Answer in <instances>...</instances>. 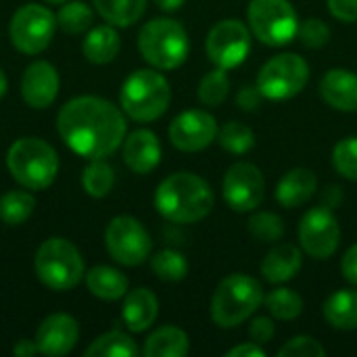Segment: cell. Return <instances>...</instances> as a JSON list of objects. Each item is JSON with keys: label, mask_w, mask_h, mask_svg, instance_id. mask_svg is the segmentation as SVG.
Returning a JSON list of instances; mask_svg holds the SVG:
<instances>
[{"label": "cell", "mask_w": 357, "mask_h": 357, "mask_svg": "<svg viewBox=\"0 0 357 357\" xmlns=\"http://www.w3.org/2000/svg\"><path fill=\"white\" fill-rule=\"evenodd\" d=\"M56 128L65 144L86 159L113 155L128 132L123 113L113 102L98 96H77L69 100L56 117Z\"/></svg>", "instance_id": "obj_1"}, {"label": "cell", "mask_w": 357, "mask_h": 357, "mask_svg": "<svg viewBox=\"0 0 357 357\" xmlns=\"http://www.w3.org/2000/svg\"><path fill=\"white\" fill-rule=\"evenodd\" d=\"M215 197L207 180L190 172L167 176L155 190L157 211L174 224H197L213 209Z\"/></svg>", "instance_id": "obj_2"}, {"label": "cell", "mask_w": 357, "mask_h": 357, "mask_svg": "<svg viewBox=\"0 0 357 357\" xmlns=\"http://www.w3.org/2000/svg\"><path fill=\"white\" fill-rule=\"evenodd\" d=\"M264 303V289L257 278L249 274L226 276L211 299V320L220 328H236L259 310Z\"/></svg>", "instance_id": "obj_3"}, {"label": "cell", "mask_w": 357, "mask_h": 357, "mask_svg": "<svg viewBox=\"0 0 357 357\" xmlns=\"http://www.w3.org/2000/svg\"><path fill=\"white\" fill-rule=\"evenodd\" d=\"M6 167L23 188L44 190L59 174V155L42 138H19L8 149Z\"/></svg>", "instance_id": "obj_4"}, {"label": "cell", "mask_w": 357, "mask_h": 357, "mask_svg": "<svg viewBox=\"0 0 357 357\" xmlns=\"http://www.w3.org/2000/svg\"><path fill=\"white\" fill-rule=\"evenodd\" d=\"M138 50L142 59L161 71L178 69L188 52H190V40L186 29L167 17L153 19L144 23V27L138 33Z\"/></svg>", "instance_id": "obj_5"}, {"label": "cell", "mask_w": 357, "mask_h": 357, "mask_svg": "<svg viewBox=\"0 0 357 357\" xmlns=\"http://www.w3.org/2000/svg\"><path fill=\"white\" fill-rule=\"evenodd\" d=\"M119 100L123 113L134 121H155L172 102L169 82L157 69H138L123 82Z\"/></svg>", "instance_id": "obj_6"}, {"label": "cell", "mask_w": 357, "mask_h": 357, "mask_svg": "<svg viewBox=\"0 0 357 357\" xmlns=\"http://www.w3.org/2000/svg\"><path fill=\"white\" fill-rule=\"evenodd\" d=\"M36 274L50 291H69L84 278V259L73 243L61 236L44 241L36 253Z\"/></svg>", "instance_id": "obj_7"}, {"label": "cell", "mask_w": 357, "mask_h": 357, "mask_svg": "<svg viewBox=\"0 0 357 357\" xmlns=\"http://www.w3.org/2000/svg\"><path fill=\"white\" fill-rule=\"evenodd\" d=\"M247 19L251 33L266 46H287L297 38L299 17L289 0H251Z\"/></svg>", "instance_id": "obj_8"}, {"label": "cell", "mask_w": 357, "mask_h": 357, "mask_svg": "<svg viewBox=\"0 0 357 357\" xmlns=\"http://www.w3.org/2000/svg\"><path fill=\"white\" fill-rule=\"evenodd\" d=\"M310 82V65L297 52H282L266 61L257 73V88L268 100H289Z\"/></svg>", "instance_id": "obj_9"}, {"label": "cell", "mask_w": 357, "mask_h": 357, "mask_svg": "<svg viewBox=\"0 0 357 357\" xmlns=\"http://www.w3.org/2000/svg\"><path fill=\"white\" fill-rule=\"evenodd\" d=\"M251 29L238 19L218 21L205 40V50L209 61L222 69H234L243 65L251 52Z\"/></svg>", "instance_id": "obj_10"}, {"label": "cell", "mask_w": 357, "mask_h": 357, "mask_svg": "<svg viewBox=\"0 0 357 357\" xmlns=\"http://www.w3.org/2000/svg\"><path fill=\"white\" fill-rule=\"evenodd\" d=\"M107 251L111 257L128 268L140 266L151 257V236L146 228L132 215H117L111 220L105 232Z\"/></svg>", "instance_id": "obj_11"}, {"label": "cell", "mask_w": 357, "mask_h": 357, "mask_svg": "<svg viewBox=\"0 0 357 357\" xmlns=\"http://www.w3.org/2000/svg\"><path fill=\"white\" fill-rule=\"evenodd\" d=\"M56 29V17L42 4H25L10 19V42L25 54H38L48 48Z\"/></svg>", "instance_id": "obj_12"}, {"label": "cell", "mask_w": 357, "mask_h": 357, "mask_svg": "<svg viewBox=\"0 0 357 357\" xmlns=\"http://www.w3.org/2000/svg\"><path fill=\"white\" fill-rule=\"evenodd\" d=\"M341 243V226L331 207H312L299 224V245L312 259H331Z\"/></svg>", "instance_id": "obj_13"}, {"label": "cell", "mask_w": 357, "mask_h": 357, "mask_svg": "<svg viewBox=\"0 0 357 357\" xmlns=\"http://www.w3.org/2000/svg\"><path fill=\"white\" fill-rule=\"evenodd\" d=\"M222 195L232 211L236 213L255 211L266 195V180L261 169L245 161L234 163L222 180Z\"/></svg>", "instance_id": "obj_14"}, {"label": "cell", "mask_w": 357, "mask_h": 357, "mask_svg": "<svg viewBox=\"0 0 357 357\" xmlns=\"http://www.w3.org/2000/svg\"><path fill=\"white\" fill-rule=\"evenodd\" d=\"M218 121L211 113L201 109L182 111L169 123V142L184 153H199L215 142Z\"/></svg>", "instance_id": "obj_15"}, {"label": "cell", "mask_w": 357, "mask_h": 357, "mask_svg": "<svg viewBox=\"0 0 357 357\" xmlns=\"http://www.w3.org/2000/svg\"><path fill=\"white\" fill-rule=\"evenodd\" d=\"M79 339V326L69 314H52L48 316L36 335L38 354L48 357L67 356Z\"/></svg>", "instance_id": "obj_16"}, {"label": "cell", "mask_w": 357, "mask_h": 357, "mask_svg": "<svg viewBox=\"0 0 357 357\" xmlns=\"http://www.w3.org/2000/svg\"><path fill=\"white\" fill-rule=\"evenodd\" d=\"M23 100L33 109H46L54 102L59 94V73L46 61L31 63L21 79Z\"/></svg>", "instance_id": "obj_17"}, {"label": "cell", "mask_w": 357, "mask_h": 357, "mask_svg": "<svg viewBox=\"0 0 357 357\" xmlns=\"http://www.w3.org/2000/svg\"><path fill=\"white\" fill-rule=\"evenodd\" d=\"M320 96L328 107L343 113L357 111V73L349 69H331L320 82Z\"/></svg>", "instance_id": "obj_18"}, {"label": "cell", "mask_w": 357, "mask_h": 357, "mask_svg": "<svg viewBox=\"0 0 357 357\" xmlns=\"http://www.w3.org/2000/svg\"><path fill=\"white\" fill-rule=\"evenodd\" d=\"M123 161L134 174H149L161 161L159 138L151 130H136L123 142Z\"/></svg>", "instance_id": "obj_19"}, {"label": "cell", "mask_w": 357, "mask_h": 357, "mask_svg": "<svg viewBox=\"0 0 357 357\" xmlns=\"http://www.w3.org/2000/svg\"><path fill=\"white\" fill-rule=\"evenodd\" d=\"M318 190V178L307 167H295L287 172L276 186V201L284 209L303 207Z\"/></svg>", "instance_id": "obj_20"}, {"label": "cell", "mask_w": 357, "mask_h": 357, "mask_svg": "<svg viewBox=\"0 0 357 357\" xmlns=\"http://www.w3.org/2000/svg\"><path fill=\"white\" fill-rule=\"evenodd\" d=\"M303 268V249L282 243L276 245L261 261V274L272 284H284L293 280Z\"/></svg>", "instance_id": "obj_21"}, {"label": "cell", "mask_w": 357, "mask_h": 357, "mask_svg": "<svg viewBox=\"0 0 357 357\" xmlns=\"http://www.w3.org/2000/svg\"><path fill=\"white\" fill-rule=\"evenodd\" d=\"M121 316H123L126 326L132 333L149 331L159 316V301H157L155 293L149 289H134V291L126 293Z\"/></svg>", "instance_id": "obj_22"}, {"label": "cell", "mask_w": 357, "mask_h": 357, "mask_svg": "<svg viewBox=\"0 0 357 357\" xmlns=\"http://www.w3.org/2000/svg\"><path fill=\"white\" fill-rule=\"evenodd\" d=\"M324 320L337 331L357 328V289H341L333 293L322 305Z\"/></svg>", "instance_id": "obj_23"}, {"label": "cell", "mask_w": 357, "mask_h": 357, "mask_svg": "<svg viewBox=\"0 0 357 357\" xmlns=\"http://www.w3.org/2000/svg\"><path fill=\"white\" fill-rule=\"evenodd\" d=\"M119 48H121L119 33H117L115 27H111V25L92 27L90 33L86 36L84 44H82L84 56H86L90 63H96V65H107V63H111V61L119 54Z\"/></svg>", "instance_id": "obj_24"}, {"label": "cell", "mask_w": 357, "mask_h": 357, "mask_svg": "<svg viewBox=\"0 0 357 357\" xmlns=\"http://www.w3.org/2000/svg\"><path fill=\"white\" fill-rule=\"evenodd\" d=\"M86 284H88V291L102 301H117L126 297L128 287H130L128 278L119 270L109 268V266L92 268L86 274Z\"/></svg>", "instance_id": "obj_25"}, {"label": "cell", "mask_w": 357, "mask_h": 357, "mask_svg": "<svg viewBox=\"0 0 357 357\" xmlns=\"http://www.w3.org/2000/svg\"><path fill=\"white\" fill-rule=\"evenodd\" d=\"M190 349L188 335L178 326H161L144 341L146 357H184Z\"/></svg>", "instance_id": "obj_26"}, {"label": "cell", "mask_w": 357, "mask_h": 357, "mask_svg": "<svg viewBox=\"0 0 357 357\" xmlns=\"http://www.w3.org/2000/svg\"><path fill=\"white\" fill-rule=\"evenodd\" d=\"M92 4L98 15L115 27L134 25L146 10V0H92Z\"/></svg>", "instance_id": "obj_27"}, {"label": "cell", "mask_w": 357, "mask_h": 357, "mask_svg": "<svg viewBox=\"0 0 357 357\" xmlns=\"http://www.w3.org/2000/svg\"><path fill=\"white\" fill-rule=\"evenodd\" d=\"M264 305L270 312V316L274 320L280 322H291L297 320L303 312V297L287 287H278L274 291H270L268 295H264Z\"/></svg>", "instance_id": "obj_28"}, {"label": "cell", "mask_w": 357, "mask_h": 357, "mask_svg": "<svg viewBox=\"0 0 357 357\" xmlns=\"http://www.w3.org/2000/svg\"><path fill=\"white\" fill-rule=\"evenodd\" d=\"M88 357H136L138 356V345L134 343L132 337L119 331H111L102 337H98L88 349Z\"/></svg>", "instance_id": "obj_29"}, {"label": "cell", "mask_w": 357, "mask_h": 357, "mask_svg": "<svg viewBox=\"0 0 357 357\" xmlns=\"http://www.w3.org/2000/svg\"><path fill=\"white\" fill-rule=\"evenodd\" d=\"M82 184H84V190L90 197L102 199V197H107L111 192V188L115 184V172H113V167L107 161L90 159V163L84 169Z\"/></svg>", "instance_id": "obj_30"}, {"label": "cell", "mask_w": 357, "mask_h": 357, "mask_svg": "<svg viewBox=\"0 0 357 357\" xmlns=\"http://www.w3.org/2000/svg\"><path fill=\"white\" fill-rule=\"evenodd\" d=\"M36 207V199L25 190H10L0 197V220L8 226L23 224Z\"/></svg>", "instance_id": "obj_31"}, {"label": "cell", "mask_w": 357, "mask_h": 357, "mask_svg": "<svg viewBox=\"0 0 357 357\" xmlns=\"http://www.w3.org/2000/svg\"><path fill=\"white\" fill-rule=\"evenodd\" d=\"M153 274L163 282H180L188 274V261L180 251L163 249L157 255L151 257Z\"/></svg>", "instance_id": "obj_32"}, {"label": "cell", "mask_w": 357, "mask_h": 357, "mask_svg": "<svg viewBox=\"0 0 357 357\" xmlns=\"http://www.w3.org/2000/svg\"><path fill=\"white\" fill-rule=\"evenodd\" d=\"M199 100L205 107H220L228 94H230V77H228V69L215 67L209 73L203 75L201 84H199Z\"/></svg>", "instance_id": "obj_33"}, {"label": "cell", "mask_w": 357, "mask_h": 357, "mask_svg": "<svg viewBox=\"0 0 357 357\" xmlns=\"http://www.w3.org/2000/svg\"><path fill=\"white\" fill-rule=\"evenodd\" d=\"M218 144L232 153V155H245L255 146V134L249 126L238 123V121H228L220 132H218Z\"/></svg>", "instance_id": "obj_34"}, {"label": "cell", "mask_w": 357, "mask_h": 357, "mask_svg": "<svg viewBox=\"0 0 357 357\" xmlns=\"http://www.w3.org/2000/svg\"><path fill=\"white\" fill-rule=\"evenodd\" d=\"M94 23V10L84 2H65L56 13V25L67 33H82Z\"/></svg>", "instance_id": "obj_35"}, {"label": "cell", "mask_w": 357, "mask_h": 357, "mask_svg": "<svg viewBox=\"0 0 357 357\" xmlns=\"http://www.w3.org/2000/svg\"><path fill=\"white\" fill-rule=\"evenodd\" d=\"M249 234L259 243H278L284 236V222L272 211H257L249 220Z\"/></svg>", "instance_id": "obj_36"}, {"label": "cell", "mask_w": 357, "mask_h": 357, "mask_svg": "<svg viewBox=\"0 0 357 357\" xmlns=\"http://www.w3.org/2000/svg\"><path fill=\"white\" fill-rule=\"evenodd\" d=\"M333 165L337 174L357 182V136L343 138L333 149Z\"/></svg>", "instance_id": "obj_37"}, {"label": "cell", "mask_w": 357, "mask_h": 357, "mask_svg": "<svg viewBox=\"0 0 357 357\" xmlns=\"http://www.w3.org/2000/svg\"><path fill=\"white\" fill-rule=\"evenodd\" d=\"M297 36H299V40H301L303 46L316 50V48H322V46L328 44V40H331V27L322 19L310 17L305 21H299Z\"/></svg>", "instance_id": "obj_38"}, {"label": "cell", "mask_w": 357, "mask_h": 357, "mask_svg": "<svg viewBox=\"0 0 357 357\" xmlns=\"http://www.w3.org/2000/svg\"><path fill=\"white\" fill-rule=\"evenodd\" d=\"M280 357H322L326 356L324 345H320V341H316L314 337L307 335H299L293 337L291 341H287L280 349H278Z\"/></svg>", "instance_id": "obj_39"}, {"label": "cell", "mask_w": 357, "mask_h": 357, "mask_svg": "<svg viewBox=\"0 0 357 357\" xmlns=\"http://www.w3.org/2000/svg\"><path fill=\"white\" fill-rule=\"evenodd\" d=\"M276 335V326H274V320L268 318V316H257L251 320V326H249V339L257 345H266L274 339Z\"/></svg>", "instance_id": "obj_40"}, {"label": "cell", "mask_w": 357, "mask_h": 357, "mask_svg": "<svg viewBox=\"0 0 357 357\" xmlns=\"http://www.w3.org/2000/svg\"><path fill=\"white\" fill-rule=\"evenodd\" d=\"M261 102H264V94L257 88V84H247L236 92V107L247 113L257 111L261 107Z\"/></svg>", "instance_id": "obj_41"}, {"label": "cell", "mask_w": 357, "mask_h": 357, "mask_svg": "<svg viewBox=\"0 0 357 357\" xmlns=\"http://www.w3.org/2000/svg\"><path fill=\"white\" fill-rule=\"evenodd\" d=\"M328 10L343 23H357V0H328Z\"/></svg>", "instance_id": "obj_42"}, {"label": "cell", "mask_w": 357, "mask_h": 357, "mask_svg": "<svg viewBox=\"0 0 357 357\" xmlns=\"http://www.w3.org/2000/svg\"><path fill=\"white\" fill-rule=\"evenodd\" d=\"M341 274L347 282L357 287V243L351 245L341 259Z\"/></svg>", "instance_id": "obj_43"}, {"label": "cell", "mask_w": 357, "mask_h": 357, "mask_svg": "<svg viewBox=\"0 0 357 357\" xmlns=\"http://www.w3.org/2000/svg\"><path fill=\"white\" fill-rule=\"evenodd\" d=\"M226 357H266V349H264L261 345L249 341V343H243V345L232 347V349L226 354Z\"/></svg>", "instance_id": "obj_44"}, {"label": "cell", "mask_w": 357, "mask_h": 357, "mask_svg": "<svg viewBox=\"0 0 357 357\" xmlns=\"http://www.w3.org/2000/svg\"><path fill=\"white\" fill-rule=\"evenodd\" d=\"M13 354L17 357H31L33 354H38V345L36 341H27V339H21L15 347H13Z\"/></svg>", "instance_id": "obj_45"}, {"label": "cell", "mask_w": 357, "mask_h": 357, "mask_svg": "<svg viewBox=\"0 0 357 357\" xmlns=\"http://www.w3.org/2000/svg\"><path fill=\"white\" fill-rule=\"evenodd\" d=\"M155 2L161 10H167V13H174L186 4V0H155Z\"/></svg>", "instance_id": "obj_46"}, {"label": "cell", "mask_w": 357, "mask_h": 357, "mask_svg": "<svg viewBox=\"0 0 357 357\" xmlns=\"http://www.w3.org/2000/svg\"><path fill=\"white\" fill-rule=\"evenodd\" d=\"M6 88H8V82H6V75H4V71L0 69V98L4 96Z\"/></svg>", "instance_id": "obj_47"}, {"label": "cell", "mask_w": 357, "mask_h": 357, "mask_svg": "<svg viewBox=\"0 0 357 357\" xmlns=\"http://www.w3.org/2000/svg\"><path fill=\"white\" fill-rule=\"evenodd\" d=\"M48 4H65L67 0H46Z\"/></svg>", "instance_id": "obj_48"}]
</instances>
